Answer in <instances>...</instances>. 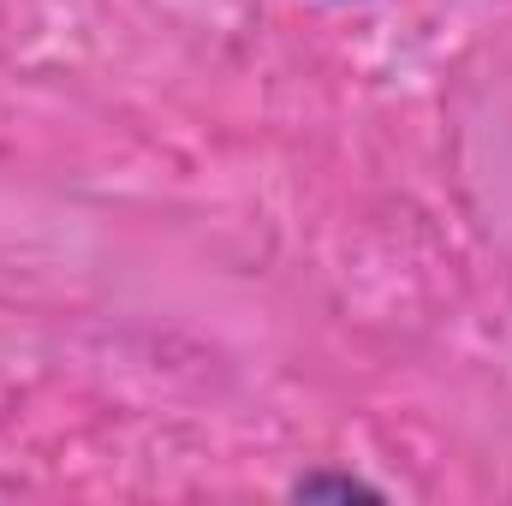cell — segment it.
Returning <instances> with one entry per match:
<instances>
[{"label": "cell", "mask_w": 512, "mask_h": 506, "mask_svg": "<svg viewBox=\"0 0 512 506\" xmlns=\"http://www.w3.org/2000/svg\"><path fill=\"white\" fill-rule=\"evenodd\" d=\"M286 501H298V506H352V501L382 506V501H387V489H382V483H370L364 471L310 465V471H298V477L286 483Z\"/></svg>", "instance_id": "1"}]
</instances>
